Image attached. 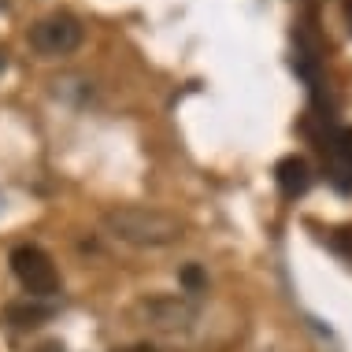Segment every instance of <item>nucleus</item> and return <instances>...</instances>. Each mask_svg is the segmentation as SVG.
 <instances>
[{"label": "nucleus", "mask_w": 352, "mask_h": 352, "mask_svg": "<svg viewBox=\"0 0 352 352\" xmlns=\"http://www.w3.org/2000/svg\"><path fill=\"white\" fill-rule=\"evenodd\" d=\"M182 285H186V293H204V285H208V278H204V271L197 267V263H189V267L182 271Z\"/></svg>", "instance_id": "nucleus-7"}, {"label": "nucleus", "mask_w": 352, "mask_h": 352, "mask_svg": "<svg viewBox=\"0 0 352 352\" xmlns=\"http://www.w3.org/2000/svg\"><path fill=\"white\" fill-rule=\"evenodd\" d=\"M278 186H282L285 197H300L304 189L311 186V170H308V164H304L300 156H285L282 164H278Z\"/></svg>", "instance_id": "nucleus-5"}, {"label": "nucleus", "mask_w": 352, "mask_h": 352, "mask_svg": "<svg viewBox=\"0 0 352 352\" xmlns=\"http://www.w3.org/2000/svg\"><path fill=\"white\" fill-rule=\"evenodd\" d=\"M37 352H63V345H56V341H49V345H41Z\"/></svg>", "instance_id": "nucleus-10"}, {"label": "nucleus", "mask_w": 352, "mask_h": 352, "mask_svg": "<svg viewBox=\"0 0 352 352\" xmlns=\"http://www.w3.org/2000/svg\"><path fill=\"white\" fill-rule=\"evenodd\" d=\"M104 230L122 245L134 249H164V245L182 241L186 223L164 208H145V204H119L104 212Z\"/></svg>", "instance_id": "nucleus-1"}, {"label": "nucleus", "mask_w": 352, "mask_h": 352, "mask_svg": "<svg viewBox=\"0 0 352 352\" xmlns=\"http://www.w3.org/2000/svg\"><path fill=\"white\" fill-rule=\"evenodd\" d=\"M148 327L160 330V334L178 338V330H189L197 319H201V308H197L193 297H152L141 304Z\"/></svg>", "instance_id": "nucleus-4"}, {"label": "nucleus", "mask_w": 352, "mask_h": 352, "mask_svg": "<svg viewBox=\"0 0 352 352\" xmlns=\"http://www.w3.org/2000/svg\"><path fill=\"white\" fill-rule=\"evenodd\" d=\"M12 271L30 300H49L60 293V271L49 260V252L37 249V245H19L12 252Z\"/></svg>", "instance_id": "nucleus-2"}, {"label": "nucleus", "mask_w": 352, "mask_h": 352, "mask_svg": "<svg viewBox=\"0 0 352 352\" xmlns=\"http://www.w3.org/2000/svg\"><path fill=\"white\" fill-rule=\"evenodd\" d=\"M4 4H8V0H0V8H4Z\"/></svg>", "instance_id": "nucleus-13"}, {"label": "nucleus", "mask_w": 352, "mask_h": 352, "mask_svg": "<svg viewBox=\"0 0 352 352\" xmlns=\"http://www.w3.org/2000/svg\"><path fill=\"white\" fill-rule=\"evenodd\" d=\"M338 148H341V156L352 164V126L349 130H341V138H338Z\"/></svg>", "instance_id": "nucleus-8"}, {"label": "nucleus", "mask_w": 352, "mask_h": 352, "mask_svg": "<svg viewBox=\"0 0 352 352\" xmlns=\"http://www.w3.org/2000/svg\"><path fill=\"white\" fill-rule=\"evenodd\" d=\"M0 204H4V201H0Z\"/></svg>", "instance_id": "nucleus-14"}, {"label": "nucleus", "mask_w": 352, "mask_h": 352, "mask_svg": "<svg viewBox=\"0 0 352 352\" xmlns=\"http://www.w3.org/2000/svg\"><path fill=\"white\" fill-rule=\"evenodd\" d=\"M4 67H8V52L0 49V74H4Z\"/></svg>", "instance_id": "nucleus-11"}, {"label": "nucleus", "mask_w": 352, "mask_h": 352, "mask_svg": "<svg viewBox=\"0 0 352 352\" xmlns=\"http://www.w3.org/2000/svg\"><path fill=\"white\" fill-rule=\"evenodd\" d=\"M345 12H349V26H352V0H349V8H345Z\"/></svg>", "instance_id": "nucleus-12"}, {"label": "nucleus", "mask_w": 352, "mask_h": 352, "mask_svg": "<svg viewBox=\"0 0 352 352\" xmlns=\"http://www.w3.org/2000/svg\"><path fill=\"white\" fill-rule=\"evenodd\" d=\"M85 26L71 12H52L30 26V45L41 56H71L82 45Z\"/></svg>", "instance_id": "nucleus-3"}, {"label": "nucleus", "mask_w": 352, "mask_h": 352, "mask_svg": "<svg viewBox=\"0 0 352 352\" xmlns=\"http://www.w3.org/2000/svg\"><path fill=\"white\" fill-rule=\"evenodd\" d=\"M111 352H160V349L148 345V341H138V345H119V349H111Z\"/></svg>", "instance_id": "nucleus-9"}, {"label": "nucleus", "mask_w": 352, "mask_h": 352, "mask_svg": "<svg viewBox=\"0 0 352 352\" xmlns=\"http://www.w3.org/2000/svg\"><path fill=\"white\" fill-rule=\"evenodd\" d=\"M49 316H52V308L41 300H26V304H12L8 308V322H15V327H37Z\"/></svg>", "instance_id": "nucleus-6"}]
</instances>
